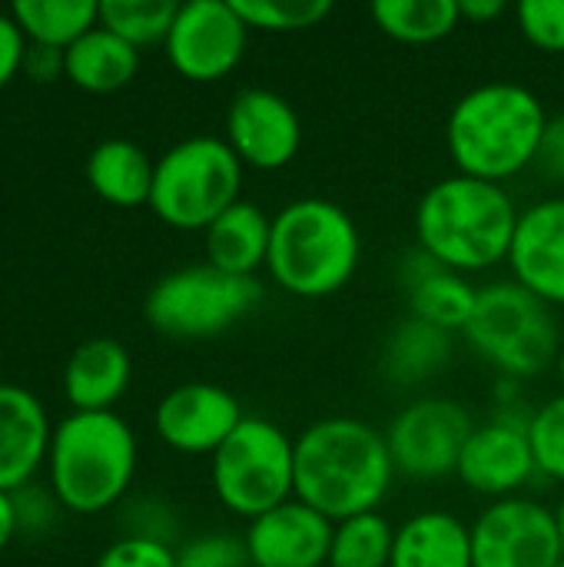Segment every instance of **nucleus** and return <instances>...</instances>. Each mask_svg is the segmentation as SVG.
<instances>
[{"mask_svg": "<svg viewBox=\"0 0 564 567\" xmlns=\"http://www.w3.org/2000/svg\"><path fill=\"white\" fill-rule=\"evenodd\" d=\"M392 478L386 432L362 419H319L296 439V498L329 522L379 512Z\"/></svg>", "mask_w": 564, "mask_h": 567, "instance_id": "f257e3e1", "label": "nucleus"}, {"mask_svg": "<svg viewBox=\"0 0 564 567\" xmlns=\"http://www.w3.org/2000/svg\"><path fill=\"white\" fill-rule=\"evenodd\" d=\"M545 130L548 110L529 86L492 80L455 100L445 146L455 173L505 186L539 163Z\"/></svg>", "mask_w": 564, "mask_h": 567, "instance_id": "f03ea898", "label": "nucleus"}, {"mask_svg": "<svg viewBox=\"0 0 564 567\" xmlns=\"http://www.w3.org/2000/svg\"><path fill=\"white\" fill-rule=\"evenodd\" d=\"M522 209L499 183L452 173L416 206V246L439 266L475 276L509 262Z\"/></svg>", "mask_w": 564, "mask_h": 567, "instance_id": "7ed1b4c3", "label": "nucleus"}, {"mask_svg": "<svg viewBox=\"0 0 564 567\" xmlns=\"http://www.w3.org/2000/svg\"><path fill=\"white\" fill-rule=\"evenodd\" d=\"M362 259V236L346 206L302 196L273 216L266 269L296 299H329L342 292Z\"/></svg>", "mask_w": 564, "mask_h": 567, "instance_id": "20e7f679", "label": "nucleus"}, {"mask_svg": "<svg viewBox=\"0 0 564 567\" xmlns=\"http://www.w3.org/2000/svg\"><path fill=\"white\" fill-rule=\"evenodd\" d=\"M136 435L116 412H73L50 439L53 498L76 512L96 515L113 508L136 475Z\"/></svg>", "mask_w": 564, "mask_h": 567, "instance_id": "39448f33", "label": "nucleus"}, {"mask_svg": "<svg viewBox=\"0 0 564 567\" xmlns=\"http://www.w3.org/2000/svg\"><path fill=\"white\" fill-rule=\"evenodd\" d=\"M246 166L223 136H189L156 159L150 209L173 229L206 233L243 199Z\"/></svg>", "mask_w": 564, "mask_h": 567, "instance_id": "423d86ee", "label": "nucleus"}, {"mask_svg": "<svg viewBox=\"0 0 564 567\" xmlns=\"http://www.w3.org/2000/svg\"><path fill=\"white\" fill-rule=\"evenodd\" d=\"M462 336L509 379H532L555 369L562 349L552 306L535 299L515 279H499L479 289L475 312Z\"/></svg>", "mask_w": 564, "mask_h": 567, "instance_id": "0eeeda50", "label": "nucleus"}, {"mask_svg": "<svg viewBox=\"0 0 564 567\" xmlns=\"http://www.w3.org/2000/svg\"><path fill=\"white\" fill-rule=\"evenodd\" d=\"M216 502L236 518H259L296 498V442L269 419L246 415L209 465Z\"/></svg>", "mask_w": 564, "mask_h": 567, "instance_id": "6e6552de", "label": "nucleus"}, {"mask_svg": "<svg viewBox=\"0 0 564 567\" xmlns=\"http://www.w3.org/2000/svg\"><path fill=\"white\" fill-rule=\"evenodd\" d=\"M263 299L259 279L229 276L209 262L166 272L146 296V322L170 339H213L239 326Z\"/></svg>", "mask_w": 564, "mask_h": 567, "instance_id": "1a4fd4ad", "label": "nucleus"}, {"mask_svg": "<svg viewBox=\"0 0 564 567\" xmlns=\"http://www.w3.org/2000/svg\"><path fill=\"white\" fill-rule=\"evenodd\" d=\"M475 422L469 409L445 395L412 399L386 429L396 475L409 482H445L459 472L462 449Z\"/></svg>", "mask_w": 564, "mask_h": 567, "instance_id": "9d476101", "label": "nucleus"}, {"mask_svg": "<svg viewBox=\"0 0 564 567\" xmlns=\"http://www.w3.org/2000/svg\"><path fill=\"white\" fill-rule=\"evenodd\" d=\"M564 558L555 508L512 495L489 502L472 522L475 567H555Z\"/></svg>", "mask_w": 564, "mask_h": 567, "instance_id": "9b49d317", "label": "nucleus"}, {"mask_svg": "<svg viewBox=\"0 0 564 567\" xmlns=\"http://www.w3.org/2000/svg\"><path fill=\"white\" fill-rule=\"evenodd\" d=\"M249 33L253 30L233 0H189L180 3L163 47L180 76L193 83H213L243 63Z\"/></svg>", "mask_w": 564, "mask_h": 567, "instance_id": "f8f14e48", "label": "nucleus"}, {"mask_svg": "<svg viewBox=\"0 0 564 567\" xmlns=\"http://www.w3.org/2000/svg\"><path fill=\"white\" fill-rule=\"evenodd\" d=\"M229 150L243 166L276 173L286 169L302 146V120L296 106L266 86L239 90L226 110V136Z\"/></svg>", "mask_w": 564, "mask_h": 567, "instance_id": "ddd939ff", "label": "nucleus"}, {"mask_svg": "<svg viewBox=\"0 0 564 567\" xmlns=\"http://www.w3.org/2000/svg\"><path fill=\"white\" fill-rule=\"evenodd\" d=\"M539 475L532 439H529V415H495L472 429L455 478L492 502L519 495Z\"/></svg>", "mask_w": 564, "mask_h": 567, "instance_id": "4468645a", "label": "nucleus"}, {"mask_svg": "<svg viewBox=\"0 0 564 567\" xmlns=\"http://www.w3.org/2000/svg\"><path fill=\"white\" fill-rule=\"evenodd\" d=\"M243 419L246 412L229 389L213 382H186L160 399L153 425L173 452L213 458Z\"/></svg>", "mask_w": 564, "mask_h": 567, "instance_id": "2eb2a0df", "label": "nucleus"}, {"mask_svg": "<svg viewBox=\"0 0 564 567\" xmlns=\"http://www.w3.org/2000/svg\"><path fill=\"white\" fill-rule=\"evenodd\" d=\"M336 522L289 498L286 505L246 522L243 545L253 567H326Z\"/></svg>", "mask_w": 564, "mask_h": 567, "instance_id": "dca6fc26", "label": "nucleus"}, {"mask_svg": "<svg viewBox=\"0 0 564 567\" xmlns=\"http://www.w3.org/2000/svg\"><path fill=\"white\" fill-rule=\"evenodd\" d=\"M512 279L552 309H564V193L522 209L509 252Z\"/></svg>", "mask_w": 564, "mask_h": 567, "instance_id": "f3484780", "label": "nucleus"}, {"mask_svg": "<svg viewBox=\"0 0 564 567\" xmlns=\"http://www.w3.org/2000/svg\"><path fill=\"white\" fill-rule=\"evenodd\" d=\"M399 279H402L412 319L429 322L452 336L465 332L479 302V286H472L469 276L439 266L432 256H425L416 246L406 256V262H399Z\"/></svg>", "mask_w": 564, "mask_h": 567, "instance_id": "a211bd4d", "label": "nucleus"}, {"mask_svg": "<svg viewBox=\"0 0 564 567\" xmlns=\"http://www.w3.org/2000/svg\"><path fill=\"white\" fill-rule=\"evenodd\" d=\"M50 439L43 402L20 385H0V492L27 488L50 455Z\"/></svg>", "mask_w": 564, "mask_h": 567, "instance_id": "6ab92c4d", "label": "nucleus"}, {"mask_svg": "<svg viewBox=\"0 0 564 567\" xmlns=\"http://www.w3.org/2000/svg\"><path fill=\"white\" fill-rule=\"evenodd\" d=\"M133 362L116 339H90L73 349L63 392L76 412H113V405L130 389Z\"/></svg>", "mask_w": 564, "mask_h": 567, "instance_id": "aec40b11", "label": "nucleus"}, {"mask_svg": "<svg viewBox=\"0 0 564 567\" xmlns=\"http://www.w3.org/2000/svg\"><path fill=\"white\" fill-rule=\"evenodd\" d=\"M269 236L273 216L259 203L239 199L203 233L206 262L229 276L256 279V272L266 269L269 259Z\"/></svg>", "mask_w": 564, "mask_h": 567, "instance_id": "412c9836", "label": "nucleus"}, {"mask_svg": "<svg viewBox=\"0 0 564 567\" xmlns=\"http://www.w3.org/2000/svg\"><path fill=\"white\" fill-rule=\"evenodd\" d=\"M389 567H475L472 525L442 508H429L406 518L396 528Z\"/></svg>", "mask_w": 564, "mask_h": 567, "instance_id": "4be33fe9", "label": "nucleus"}, {"mask_svg": "<svg viewBox=\"0 0 564 567\" xmlns=\"http://www.w3.org/2000/svg\"><path fill=\"white\" fill-rule=\"evenodd\" d=\"M140 70V50L106 27H93L63 50V76L86 93H116Z\"/></svg>", "mask_w": 564, "mask_h": 567, "instance_id": "5701e85b", "label": "nucleus"}, {"mask_svg": "<svg viewBox=\"0 0 564 567\" xmlns=\"http://www.w3.org/2000/svg\"><path fill=\"white\" fill-rule=\"evenodd\" d=\"M153 173H156V159H150L146 150L130 140H103L86 156L90 189L110 206H123V209L150 203Z\"/></svg>", "mask_w": 564, "mask_h": 567, "instance_id": "b1692460", "label": "nucleus"}, {"mask_svg": "<svg viewBox=\"0 0 564 567\" xmlns=\"http://www.w3.org/2000/svg\"><path fill=\"white\" fill-rule=\"evenodd\" d=\"M452 359V332L419 319H402L382 349V372L392 385H422Z\"/></svg>", "mask_w": 564, "mask_h": 567, "instance_id": "393cba45", "label": "nucleus"}, {"mask_svg": "<svg viewBox=\"0 0 564 567\" xmlns=\"http://www.w3.org/2000/svg\"><path fill=\"white\" fill-rule=\"evenodd\" d=\"M10 17L37 47L70 50L100 23L96 0H13Z\"/></svg>", "mask_w": 564, "mask_h": 567, "instance_id": "a878e982", "label": "nucleus"}, {"mask_svg": "<svg viewBox=\"0 0 564 567\" xmlns=\"http://www.w3.org/2000/svg\"><path fill=\"white\" fill-rule=\"evenodd\" d=\"M369 13L386 37L409 47L439 43L462 23L459 0H379Z\"/></svg>", "mask_w": 564, "mask_h": 567, "instance_id": "bb28decb", "label": "nucleus"}, {"mask_svg": "<svg viewBox=\"0 0 564 567\" xmlns=\"http://www.w3.org/2000/svg\"><path fill=\"white\" fill-rule=\"evenodd\" d=\"M392 545H396V528L382 512L356 515L336 522L326 567H389Z\"/></svg>", "mask_w": 564, "mask_h": 567, "instance_id": "cd10ccee", "label": "nucleus"}, {"mask_svg": "<svg viewBox=\"0 0 564 567\" xmlns=\"http://www.w3.org/2000/svg\"><path fill=\"white\" fill-rule=\"evenodd\" d=\"M180 3L173 0H100V27L123 37L136 50L146 43H163Z\"/></svg>", "mask_w": 564, "mask_h": 567, "instance_id": "c85d7f7f", "label": "nucleus"}, {"mask_svg": "<svg viewBox=\"0 0 564 567\" xmlns=\"http://www.w3.org/2000/svg\"><path fill=\"white\" fill-rule=\"evenodd\" d=\"M233 7L239 10L249 30L263 33L309 30L332 13L329 0H233Z\"/></svg>", "mask_w": 564, "mask_h": 567, "instance_id": "c756f323", "label": "nucleus"}, {"mask_svg": "<svg viewBox=\"0 0 564 567\" xmlns=\"http://www.w3.org/2000/svg\"><path fill=\"white\" fill-rule=\"evenodd\" d=\"M529 439L539 475L564 485V392L529 415Z\"/></svg>", "mask_w": 564, "mask_h": 567, "instance_id": "7c9ffc66", "label": "nucleus"}, {"mask_svg": "<svg viewBox=\"0 0 564 567\" xmlns=\"http://www.w3.org/2000/svg\"><path fill=\"white\" fill-rule=\"evenodd\" d=\"M515 23L535 50L564 53V0H522Z\"/></svg>", "mask_w": 564, "mask_h": 567, "instance_id": "2f4dec72", "label": "nucleus"}, {"mask_svg": "<svg viewBox=\"0 0 564 567\" xmlns=\"http://www.w3.org/2000/svg\"><path fill=\"white\" fill-rule=\"evenodd\" d=\"M176 567H253L243 538L226 532H209L186 542L176 551Z\"/></svg>", "mask_w": 564, "mask_h": 567, "instance_id": "473e14b6", "label": "nucleus"}, {"mask_svg": "<svg viewBox=\"0 0 564 567\" xmlns=\"http://www.w3.org/2000/svg\"><path fill=\"white\" fill-rule=\"evenodd\" d=\"M96 567H176V551L166 542L126 535L96 558Z\"/></svg>", "mask_w": 564, "mask_h": 567, "instance_id": "72a5a7b5", "label": "nucleus"}, {"mask_svg": "<svg viewBox=\"0 0 564 567\" xmlns=\"http://www.w3.org/2000/svg\"><path fill=\"white\" fill-rule=\"evenodd\" d=\"M27 50L30 47L17 20L10 13H0V90L17 76V70H23Z\"/></svg>", "mask_w": 564, "mask_h": 567, "instance_id": "f704fd0d", "label": "nucleus"}, {"mask_svg": "<svg viewBox=\"0 0 564 567\" xmlns=\"http://www.w3.org/2000/svg\"><path fill=\"white\" fill-rule=\"evenodd\" d=\"M548 179L564 183V110L558 116H548V130H545V140H542V153H539V163H535Z\"/></svg>", "mask_w": 564, "mask_h": 567, "instance_id": "c9c22d12", "label": "nucleus"}, {"mask_svg": "<svg viewBox=\"0 0 564 567\" xmlns=\"http://www.w3.org/2000/svg\"><path fill=\"white\" fill-rule=\"evenodd\" d=\"M13 508H17V522H20L23 528H37V525L50 522V515H53L50 498L40 495V492H30V488L13 492Z\"/></svg>", "mask_w": 564, "mask_h": 567, "instance_id": "e433bc0d", "label": "nucleus"}, {"mask_svg": "<svg viewBox=\"0 0 564 567\" xmlns=\"http://www.w3.org/2000/svg\"><path fill=\"white\" fill-rule=\"evenodd\" d=\"M23 70H27L33 80H43V83H50V80H57V76L63 73V50H53V47H37V43H30V50H27V60H23Z\"/></svg>", "mask_w": 564, "mask_h": 567, "instance_id": "4c0bfd02", "label": "nucleus"}, {"mask_svg": "<svg viewBox=\"0 0 564 567\" xmlns=\"http://www.w3.org/2000/svg\"><path fill=\"white\" fill-rule=\"evenodd\" d=\"M509 7L502 0H459V13H462V23H492L505 13Z\"/></svg>", "mask_w": 564, "mask_h": 567, "instance_id": "58836bf2", "label": "nucleus"}, {"mask_svg": "<svg viewBox=\"0 0 564 567\" xmlns=\"http://www.w3.org/2000/svg\"><path fill=\"white\" fill-rule=\"evenodd\" d=\"M20 522H17V508H13V495L0 492V551L10 545V538L17 535Z\"/></svg>", "mask_w": 564, "mask_h": 567, "instance_id": "ea45409f", "label": "nucleus"}, {"mask_svg": "<svg viewBox=\"0 0 564 567\" xmlns=\"http://www.w3.org/2000/svg\"><path fill=\"white\" fill-rule=\"evenodd\" d=\"M555 372H558V382H562L564 389V342L562 349H558V359H555Z\"/></svg>", "mask_w": 564, "mask_h": 567, "instance_id": "a19ab883", "label": "nucleus"}, {"mask_svg": "<svg viewBox=\"0 0 564 567\" xmlns=\"http://www.w3.org/2000/svg\"><path fill=\"white\" fill-rule=\"evenodd\" d=\"M555 515H558V528H562V545H564V498H562V505L555 508Z\"/></svg>", "mask_w": 564, "mask_h": 567, "instance_id": "79ce46f5", "label": "nucleus"}, {"mask_svg": "<svg viewBox=\"0 0 564 567\" xmlns=\"http://www.w3.org/2000/svg\"><path fill=\"white\" fill-rule=\"evenodd\" d=\"M555 567H564V558H562V561H558V565H555Z\"/></svg>", "mask_w": 564, "mask_h": 567, "instance_id": "37998d69", "label": "nucleus"}]
</instances>
